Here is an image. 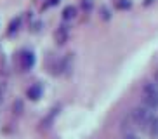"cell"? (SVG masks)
<instances>
[{
  "instance_id": "1",
  "label": "cell",
  "mask_w": 158,
  "mask_h": 139,
  "mask_svg": "<svg viewBox=\"0 0 158 139\" xmlns=\"http://www.w3.org/2000/svg\"><path fill=\"white\" fill-rule=\"evenodd\" d=\"M132 120H134V125H137L141 130L148 132L151 122L155 120V116L151 113V110H148L146 106H141V108H135L132 111Z\"/></svg>"
},
{
  "instance_id": "2",
  "label": "cell",
  "mask_w": 158,
  "mask_h": 139,
  "mask_svg": "<svg viewBox=\"0 0 158 139\" xmlns=\"http://www.w3.org/2000/svg\"><path fill=\"white\" fill-rule=\"evenodd\" d=\"M143 106L148 110H155L158 106V91L155 85H146L143 91Z\"/></svg>"
},
{
  "instance_id": "3",
  "label": "cell",
  "mask_w": 158,
  "mask_h": 139,
  "mask_svg": "<svg viewBox=\"0 0 158 139\" xmlns=\"http://www.w3.org/2000/svg\"><path fill=\"white\" fill-rule=\"evenodd\" d=\"M35 65V56H33L31 51H23L19 54V66L23 71H28V70L33 68Z\"/></svg>"
},
{
  "instance_id": "4",
  "label": "cell",
  "mask_w": 158,
  "mask_h": 139,
  "mask_svg": "<svg viewBox=\"0 0 158 139\" xmlns=\"http://www.w3.org/2000/svg\"><path fill=\"white\" fill-rule=\"evenodd\" d=\"M42 92H44L42 85H40V83H33L31 87L26 91V96H28L31 101H37V99H40V97H42Z\"/></svg>"
},
{
  "instance_id": "5",
  "label": "cell",
  "mask_w": 158,
  "mask_h": 139,
  "mask_svg": "<svg viewBox=\"0 0 158 139\" xmlns=\"http://www.w3.org/2000/svg\"><path fill=\"white\" fill-rule=\"evenodd\" d=\"M68 35H70V30H68V26H59L56 30V42L59 44V45H63L66 40H68Z\"/></svg>"
},
{
  "instance_id": "6",
  "label": "cell",
  "mask_w": 158,
  "mask_h": 139,
  "mask_svg": "<svg viewBox=\"0 0 158 139\" xmlns=\"http://www.w3.org/2000/svg\"><path fill=\"white\" fill-rule=\"evenodd\" d=\"M75 16H77V7H73V5H68V7L63 11V19H66V21L73 19Z\"/></svg>"
},
{
  "instance_id": "7",
  "label": "cell",
  "mask_w": 158,
  "mask_h": 139,
  "mask_svg": "<svg viewBox=\"0 0 158 139\" xmlns=\"http://www.w3.org/2000/svg\"><path fill=\"white\" fill-rule=\"evenodd\" d=\"M19 26H21V18H16L14 21L9 24V32L7 33H9V35H14V33L19 30Z\"/></svg>"
},
{
  "instance_id": "8",
  "label": "cell",
  "mask_w": 158,
  "mask_h": 139,
  "mask_svg": "<svg viewBox=\"0 0 158 139\" xmlns=\"http://www.w3.org/2000/svg\"><path fill=\"white\" fill-rule=\"evenodd\" d=\"M148 134L153 136V137H158V118H155L151 122V125H149V129H148Z\"/></svg>"
},
{
  "instance_id": "9",
  "label": "cell",
  "mask_w": 158,
  "mask_h": 139,
  "mask_svg": "<svg viewBox=\"0 0 158 139\" xmlns=\"http://www.w3.org/2000/svg\"><path fill=\"white\" fill-rule=\"evenodd\" d=\"M116 7H118V9H129L130 2L129 0H118V2H116Z\"/></svg>"
},
{
  "instance_id": "10",
  "label": "cell",
  "mask_w": 158,
  "mask_h": 139,
  "mask_svg": "<svg viewBox=\"0 0 158 139\" xmlns=\"http://www.w3.org/2000/svg\"><path fill=\"white\" fill-rule=\"evenodd\" d=\"M82 5H84V9H90V5H92V2H90V0H84V2H82Z\"/></svg>"
},
{
  "instance_id": "11",
  "label": "cell",
  "mask_w": 158,
  "mask_h": 139,
  "mask_svg": "<svg viewBox=\"0 0 158 139\" xmlns=\"http://www.w3.org/2000/svg\"><path fill=\"white\" fill-rule=\"evenodd\" d=\"M57 2H59V0H49V2H47V7H49V5H56Z\"/></svg>"
},
{
  "instance_id": "12",
  "label": "cell",
  "mask_w": 158,
  "mask_h": 139,
  "mask_svg": "<svg viewBox=\"0 0 158 139\" xmlns=\"http://www.w3.org/2000/svg\"><path fill=\"white\" fill-rule=\"evenodd\" d=\"M125 139H137V137H135L134 134H127V136H125Z\"/></svg>"
},
{
  "instance_id": "13",
  "label": "cell",
  "mask_w": 158,
  "mask_h": 139,
  "mask_svg": "<svg viewBox=\"0 0 158 139\" xmlns=\"http://www.w3.org/2000/svg\"><path fill=\"white\" fill-rule=\"evenodd\" d=\"M155 80H156V82H158V71H156V75H155Z\"/></svg>"
},
{
  "instance_id": "14",
  "label": "cell",
  "mask_w": 158,
  "mask_h": 139,
  "mask_svg": "<svg viewBox=\"0 0 158 139\" xmlns=\"http://www.w3.org/2000/svg\"><path fill=\"white\" fill-rule=\"evenodd\" d=\"M0 103H2V92H0Z\"/></svg>"
}]
</instances>
